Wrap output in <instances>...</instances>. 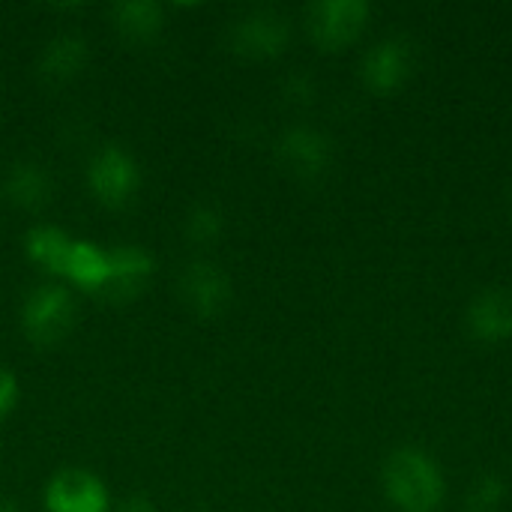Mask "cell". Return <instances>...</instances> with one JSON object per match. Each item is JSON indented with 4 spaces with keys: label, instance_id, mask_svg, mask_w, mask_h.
<instances>
[{
    "label": "cell",
    "instance_id": "52a82bcc",
    "mask_svg": "<svg viewBox=\"0 0 512 512\" xmlns=\"http://www.w3.org/2000/svg\"><path fill=\"white\" fill-rule=\"evenodd\" d=\"M414 72V45L405 36H384L372 48H366L360 60V78L372 93L399 90Z\"/></svg>",
    "mask_w": 512,
    "mask_h": 512
},
{
    "label": "cell",
    "instance_id": "4fadbf2b",
    "mask_svg": "<svg viewBox=\"0 0 512 512\" xmlns=\"http://www.w3.org/2000/svg\"><path fill=\"white\" fill-rule=\"evenodd\" d=\"M51 189L54 183L45 165L30 159L12 162L0 180V195L18 210H42L51 201Z\"/></svg>",
    "mask_w": 512,
    "mask_h": 512
},
{
    "label": "cell",
    "instance_id": "44dd1931",
    "mask_svg": "<svg viewBox=\"0 0 512 512\" xmlns=\"http://www.w3.org/2000/svg\"><path fill=\"white\" fill-rule=\"evenodd\" d=\"M0 512H21V507L12 504V501H0Z\"/></svg>",
    "mask_w": 512,
    "mask_h": 512
},
{
    "label": "cell",
    "instance_id": "e0dca14e",
    "mask_svg": "<svg viewBox=\"0 0 512 512\" xmlns=\"http://www.w3.org/2000/svg\"><path fill=\"white\" fill-rule=\"evenodd\" d=\"M222 234V213L213 204H195L186 216V237L198 246L216 243Z\"/></svg>",
    "mask_w": 512,
    "mask_h": 512
},
{
    "label": "cell",
    "instance_id": "9c48e42d",
    "mask_svg": "<svg viewBox=\"0 0 512 512\" xmlns=\"http://www.w3.org/2000/svg\"><path fill=\"white\" fill-rule=\"evenodd\" d=\"M180 297L189 312L213 318L225 312L231 300V279L213 261H192L180 276Z\"/></svg>",
    "mask_w": 512,
    "mask_h": 512
},
{
    "label": "cell",
    "instance_id": "6da1fadb",
    "mask_svg": "<svg viewBox=\"0 0 512 512\" xmlns=\"http://www.w3.org/2000/svg\"><path fill=\"white\" fill-rule=\"evenodd\" d=\"M381 489L399 512H438L447 495V480L429 450L405 444L384 459Z\"/></svg>",
    "mask_w": 512,
    "mask_h": 512
},
{
    "label": "cell",
    "instance_id": "d6986e66",
    "mask_svg": "<svg viewBox=\"0 0 512 512\" xmlns=\"http://www.w3.org/2000/svg\"><path fill=\"white\" fill-rule=\"evenodd\" d=\"M18 399H21L18 378H15L9 369H3V366H0V420H6V417L15 411Z\"/></svg>",
    "mask_w": 512,
    "mask_h": 512
},
{
    "label": "cell",
    "instance_id": "8992f818",
    "mask_svg": "<svg viewBox=\"0 0 512 512\" xmlns=\"http://www.w3.org/2000/svg\"><path fill=\"white\" fill-rule=\"evenodd\" d=\"M45 512H111L108 486L84 468L57 471L42 492Z\"/></svg>",
    "mask_w": 512,
    "mask_h": 512
},
{
    "label": "cell",
    "instance_id": "ac0fdd59",
    "mask_svg": "<svg viewBox=\"0 0 512 512\" xmlns=\"http://www.w3.org/2000/svg\"><path fill=\"white\" fill-rule=\"evenodd\" d=\"M507 498V486L498 474H483L468 489V512H495L501 510Z\"/></svg>",
    "mask_w": 512,
    "mask_h": 512
},
{
    "label": "cell",
    "instance_id": "7c38bea8",
    "mask_svg": "<svg viewBox=\"0 0 512 512\" xmlns=\"http://www.w3.org/2000/svg\"><path fill=\"white\" fill-rule=\"evenodd\" d=\"M156 273V261L147 249L141 246H114L111 249V270H108V285L102 294L111 300H129L138 291L147 288V282Z\"/></svg>",
    "mask_w": 512,
    "mask_h": 512
},
{
    "label": "cell",
    "instance_id": "2e32d148",
    "mask_svg": "<svg viewBox=\"0 0 512 512\" xmlns=\"http://www.w3.org/2000/svg\"><path fill=\"white\" fill-rule=\"evenodd\" d=\"M72 234L69 231H63L60 225H48V222H39V225H33L27 234H24V252H27V258L39 267V270H45L48 276H60V270H63V261H66V255H69V249H72Z\"/></svg>",
    "mask_w": 512,
    "mask_h": 512
},
{
    "label": "cell",
    "instance_id": "7a4b0ae2",
    "mask_svg": "<svg viewBox=\"0 0 512 512\" xmlns=\"http://www.w3.org/2000/svg\"><path fill=\"white\" fill-rule=\"evenodd\" d=\"M75 294L63 282L36 285L21 303V333L39 348H51L75 327Z\"/></svg>",
    "mask_w": 512,
    "mask_h": 512
},
{
    "label": "cell",
    "instance_id": "5bb4252c",
    "mask_svg": "<svg viewBox=\"0 0 512 512\" xmlns=\"http://www.w3.org/2000/svg\"><path fill=\"white\" fill-rule=\"evenodd\" d=\"M87 57H90L87 42L78 33H57L42 45L36 69L48 84H69L84 72Z\"/></svg>",
    "mask_w": 512,
    "mask_h": 512
},
{
    "label": "cell",
    "instance_id": "ba28073f",
    "mask_svg": "<svg viewBox=\"0 0 512 512\" xmlns=\"http://www.w3.org/2000/svg\"><path fill=\"white\" fill-rule=\"evenodd\" d=\"M276 153H279V162L291 174H297V177H318V174H324L330 168L333 144H330L327 132H321L318 126L294 123V126H288L279 135Z\"/></svg>",
    "mask_w": 512,
    "mask_h": 512
},
{
    "label": "cell",
    "instance_id": "3957f363",
    "mask_svg": "<svg viewBox=\"0 0 512 512\" xmlns=\"http://www.w3.org/2000/svg\"><path fill=\"white\" fill-rule=\"evenodd\" d=\"M84 180H87L90 195L99 204L117 210V207H126L138 195V189H141V165L129 150H123L117 144H105L90 156Z\"/></svg>",
    "mask_w": 512,
    "mask_h": 512
},
{
    "label": "cell",
    "instance_id": "5b68a950",
    "mask_svg": "<svg viewBox=\"0 0 512 512\" xmlns=\"http://www.w3.org/2000/svg\"><path fill=\"white\" fill-rule=\"evenodd\" d=\"M228 42H231V48L240 57H249V60H273L291 42V21L279 9L258 6V9L243 12L231 24Z\"/></svg>",
    "mask_w": 512,
    "mask_h": 512
},
{
    "label": "cell",
    "instance_id": "ffe728a7",
    "mask_svg": "<svg viewBox=\"0 0 512 512\" xmlns=\"http://www.w3.org/2000/svg\"><path fill=\"white\" fill-rule=\"evenodd\" d=\"M120 512H159V507H156L153 498H147V495H129V498L120 504Z\"/></svg>",
    "mask_w": 512,
    "mask_h": 512
},
{
    "label": "cell",
    "instance_id": "30bf717a",
    "mask_svg": "<svg viewBox=\"0 0 512 512\" xmlns=\"http://www.w3.org/2000/svg\"><path fill=\"white\" fill-rule=\"evenodd\" d=\"M108 270H111V249L75 237L57 279L66 288L87 291V294H102L105 285H108Z\"/></svg>",
    "mask_w": 512,
    "mask_h": 512
},
{
    "label": "cell",
    "instance_id": "9a60e30c",
    "mask_svg": "<svg viewBox=\"0 0 512 512\" xmlns=\"http://www.w3.org/2000/svg\"><path fill=\"white\" fill-rule=\"evenodd\" d=\"M111 24L126 42H153L165 30V9L153 0H123L111 6Z\"/></svg>",
    "mask_w": 512,
    "mask_h": 512
},
{
    "label": "cell",
    "instance_id": "277c9868",
    "mask_svg": "<svg viewBox=\"0 0 512 512\" xmlns=\"http://www.w3.org/2000/svg\"><path fill=\"white\" fill-rule=\"evenodd\" d=\"M369 15L366 0H315L306 6V33L318 48L342 51L366 33Z\"/></svg>",
    "mask_w": 512,
    "mask_h": 512
},
{
    "label": "cell",
    "instance_id": "8fae6325",
    "mask_svg": "<svg viewBox=\"0 0 512 512\" xmlns=\"http://www.w3.org/2000/svg\"><path fill=\"white\" fill-rule=\"evenodd\" d=\"M468 330L480 342L512 339V288H486L468 303Z\"/></svg>",
    "mask_w": 512,
    "mask_h": 512
}]
</instances>
